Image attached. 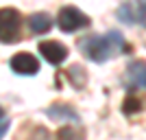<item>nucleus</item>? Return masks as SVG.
<instances>
[{"label": "nucleus", "mask_w": 146, "mask_h": 140, "mask_svg": "<svg viewBox=\"0 0 146 140\" xmlns=\"http://www.w3.org/2000/svg\"><path fill=\"white\" fill-rule=\"evenodd\" d=\"M39 53H42V57L48 61V64H52V66L61 64V61L68 57V48L61 42H55V40H46V42H42V44H39Z\"/></svg>", "instance_id": "nucleus-5"}, {"label": "nucleus", "mask_w": 146, "mask_h": 140, "mask_svg": "<svg viewBox=\"0 0 146 140\" xmlns=\"http://www.w3.org/2000/svg\"><path fill=\"white\" fill-rule=\"evenodd\" d=\"M144 105H146V101L142 96H127L124 98V103H122V112L124 114H137V112H142L144 110Z\"/></svg>", "instance_id": "nucleus-10"}, {"label": "nucleus", "mask_w": 146, "mask_h": 140, "mask_svg": "<svg viewBox=\"0 0 146 140\" xmlns=\"http://www.w3.org/2000/svg\"><path fill=\"white\" fill-rule=\"evenodd\" d=\"M57 22H59V29L63 33H74V31H79V29L90 26V18L81 9H76V7H63L59 11Z\"/></svg>", "instance_id": "nucleus-3"}, {"label": "nucleus", "mask_w": 146, "mask_h": 140, "mask_svg": "<svg viewBox=\"0 0 146 140\" xmlns=\"http://www.w3.org/2000/svg\"><path fill=\"white\" fill-rule=\"evenodd\" d=\"M22 37V15L18 9L5 7L0 9V42L15 44Z\"/></svg>", "instance_id": "nucleus-2"}, {"label": "nucleus", "mask_w": 146, "mask_h": 140, "mask_svg": "<svg viewBox=\"0 0 146 140\" xmlns=\"http://www.w3.org/2000/svg\"><path fill=\"white\" fill-rule=\"evenodd\" d=\"M50 26H52V20L48 13H33L29 18V29L33 33H48Z\"/></svg>", "instance_id": "nucleus-8"}, {"label": "nucleus", "mask_w": 146, "mask_h": 140, "mask_svg": "<svg viewBox=\"0 0 146 140\" xmlns=\"http://www.w3.org/2000/svg\"><path fill=\"white\" fill-rule=\"evenodd\" d=\"M46 114H48L50 118H55V121H61V123H66V121H79L76 112L70 110L68 105H52V107H48Z\"/></svg>", "instance_id": "nucleus-9"}, {"label": "nucleus", "mask_w": 146, "mask_h": 140, "mask_svg": "<svg viewBox=\"0 0 146 140\" xmlns=\"http://www.w3.org/2000/svg\"><path fill=\"white\" fill-rule=\"evenodd\" d=\"M0 121H5V110L0 107Z\"/></svg>", "instance_id": "nucleus-13"}, {"label": "nucleus", "mask_w": 146, "mask_h": 140, "mask_svg": "<svg viewBox=\"0 0 146 140\" xmlns=\"http://www.w3.org/2000/svg\"><path fill=\"white\" fill-rule=\"evenodd\" d=\"M9 131V123L7 121H0V140H2V136Z\"/></svg>", "instance_id": "nucleus-12"}, {"label": "nucleus", "mask_w": 146, "mask_h": 140, "mask_svg": "<svg viewBox=\"0 0 146 140\" xmlns=\"http://www.w3.org/2000/svg\"><path fill=\"white\" fill-rule=\"evenodd\" d=\"M79 48L83 50V55L87 59L96 61V64H103V61L111 59V57L120 55L122 50H127V42L124 37L118 33V31H109L105 35H90L83 37L79 42Z\"/></svg>", "instance_id": "nucleus-1"}, {"label": "nucleus", "mask_w": 146, "mask_h": 140, "mask_svg": "<svg viewBox=\"0 0 146 140\" xmlns=\"http://www.w3.org/2000/svg\"><path fill=\"white\" fill-rule=\"evenodd\" d=\"M11 70L18 72V74H29V77H33V74H37V70H39V61L31 55V53H18V55L11 57Z\"/></svg>", "instance_id": "nucleus-6"}, {"label": "nucleus", "mask_w": 146, "mask_h": 140, "mask_svg": "<svg viewBox=\"0 0 146 140\" xmlns=\"http://www.w3.org/2000/svg\"><path fill=\"white\" fill-rule=\"evenodd\" d=\"M59 140H79V136L72 127H63L59 129Z\"/></svg>", "instance_id": "nucleus-11"}, {"label": "nucleus", "mask_w": 146, "mask_h": 140, "mask_svg": "<svg viewBox=\"0 0 146 140\" xmlns=\"http://www.w3.org/2000/svg\"><path fill=\"white\" fill-rule=\"evenodd\" d=\"M129 79H131V83L140 85V88H146V61L137 59L133 61L131 66H129Z\"/></svg>", "instance_id": "nucleus-7"}, {"label": "nucleus", "mask_w": 146, "mask_h": 140, "mask_svg": "<svg viewBox=\"0 0 146 140\" xmlns=\"http://www.w3.org/2000/svg\"><path fill=\"white\" fill-rule=\"evenodd\" d=\"M116 15L124 24H144L146 22V0H124L118 7Z\"/></svg>", "instance_id": "nucleus-4"}]
</instances>
